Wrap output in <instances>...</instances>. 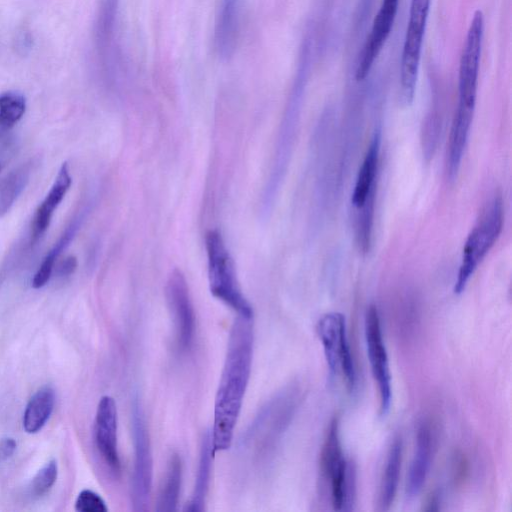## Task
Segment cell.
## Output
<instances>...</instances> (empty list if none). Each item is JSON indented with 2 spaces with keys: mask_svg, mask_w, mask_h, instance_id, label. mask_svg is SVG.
Returning <instances> with one entry per match:
<instances>
[{
  "mask_svg": "<svg viewBox=\"0 0 512 512\" xmlns=\"http://www.w3.org/2000/svg\"><path fill=\"white\" fill-rule=\"evenodd\" d=\"M243 0H219L213 29L214 50L222 60L230 59L240 40Z\"/></svg>",
  "mask_w": 512,
  "mask_h": 512,
  "instance_id": "9a60e30c",
  "label": "cell"
},
{
  "mask_svg": "<svg viewBox=\"0 0 512 512\" xmlns=\"http://www.w3.org/2000/svg\"><path fill=\"white\" fill-rule=\"evenodd\" d=\"M134 466L131 480V500L134 511H146L150 502L153 459L149 432L142 409L137 401L132 409Z\"/></svg>",
  "mask_w": 512,
  "mask_h": 512,
  "instance_id": "52a82bcc",
  "label": "cell"
},
{
  "mask_svg": "<svg viewBox=\"0 0 512 512\" xmlns=\"http://www.w3.org/2000/svg\"><path fill=\"white\" fill-rule=\"evenodd\" d=\"M32 172L28 162L12 170L0 185V217L6 215L27 186Z\"/></svg>",
  "mask_w": 512,
  "mask_h": 512,
  "instance_id": "cb8c5ba5",
  "label": "cell"
},
{
  "mask_svg": "<svg viewBox=\"0 0 512 512\" xmlns=\"http://www.w3.org/2000/svg\"><path fill=\"white\" fill-rule=\"evenodd\" d=\"M86 210L81 211L77 216H75L68 226L65 228L58 241L54 244L51 250L44 257L41 265L36 271L33 279H32V287L35 289H39L46 285L49 281L54 265L58 259V257L64 252V250L69 246L71 241L74 239L78 230L80 229L84 219Z\"/></svg>",
  "mask_w": 512,
  "mask_h": 512,
  "instance_id": "ffe728a7",
  "label": "cell"
},
{
  "mask_svg": "<svg viewBox=\"0 0 512 512\" xmlns=\"http://www.w3.org/2000/svg\"><path fill=\"white\" fill-rule=\"evenodd\" d=\"M365 339L371 371L378 387L380 414L384 416L388 413L391 405V375L380 317L375 305H370L366 312Z\"/></svg>",
  "mask_w": 512,
  "mask_h": 512,
  "instance_id": "8fae6325",
  "label": "cell"
},
{
  "mask_svg": "<svg viewBox=\"0 0 512 512\" xmlns=\"http://www.w3.org/2000/svg\"><path fill=\"white\" fill-rule=\"evenodd\" d=\"M55 404V391L50 386L40 388L28 401L23 414V428L29 434L40 431L48 421Z\"/></svg>",
  "mask_w": 512,
  "mask_h": 512,
  "instance_id": "44dd1931",
  "label": "cell"
},
{
  "mask_svg": "<svg viewBox=\"0 0 512 512\" xmlns=\"http://www.w3.org/2000/svg\"><path fill=\"white\" fill-rule=\"evenodd\" d=\"M0 171H1V163H0Z\"/></svg>",
  "mask_w": 512,
  "mask_h": 512,
  "instance_id": "4dcf8cb0",
  "label": "cell"
},
{
  "mask_svg": "<svg viewBox=\"0 0 512 512\" xmlns=\"http://www.w3.org/2000/svg\"><path fill=\"white\" fill-rule=\"evenodd\" d=\"M484 34V17L475 11L467 31L459 63L458 105L456 111L474 114L480 58Z\"/></svg>",
  "mask_w": 512,
  "mask_h": 512,
  "instance_id": "ba28073f",
  "label": "cell"
},
{
  "mask_svg": "<svg viewBox=\"0 0 512 512\" xmlns=\"http://www.w3.org/2000/svg\"><path fill=\"white\" fill-rule=\"evenodd\" d=\"M400 0H382L370 33L358 57L355 78L364 80L381 53L396 19Z\"/></svg>",
  "mask_w": 512,
  "mask_h": 512,
  "instance_id": "4fadbf2b",
  "label": "cell"
},
{
  "mask_svg": "<svg viewBox=\"0 0 512 512\" xmlns=\"http://www.w3.org/2000/svg\"><path fill=\"white\" fill-rule=\"evenodd\" d=\"M166 298L174 323L177 349L186 353L193 346L196 319L187 281L181 271L174 270L169 276Z\"/></svg>",
  "mask_w": 512,
  "mask_h": 512,
  "instance_id": "30bf717a",
  "label": "cell"
},
{
  "mask_svg": "<svg viewBox=\"0 0 512 512\" xmlns=\"http://www.w3.org/2000/svg\"><path fill=\"white\" fill-rule=\"evenodd\" d=\"M214 453L211 432L207 430L202 437L194 489L191 499L185 508L186 511L200 512L205 508Z\"/></svg>",
  "mask_w": 512,
  "mask_h": 512,
  "instance_id": "d6986e66",
  "label": "cell"
},
{
  "mask_svg": "<svg viewBox=\"0 0 512 512\" xmlns=\"http://www.w3.org/2000/svg\"><path fill=\"white\" fill-rule=\"evenodd\" d=\"M205 246L211 294L238 315L253 317V309L237 284L234 266L221 234L216 230L209 231Z\"/></svg>",
  "mask_w": 512,
  "mask_h": 512,
  "instance_id": "277c9868",
  "label": "cell"
},
{
  "mask_svg": "<svg viewBox=\"0 0 512 512\" xmlns=\"http://www.w3.org/2000/svg\"><path fill=\"white\" fill-rule=\"evenodd\" d=\"M26 111V99L17 91L0 94V128L9 130L23 117Z\"/></svg>",
  "mask_w": 512,
  "mask_h": 512,
  "instance_id": "d4e9b609",
  "label": "cell"
},
{
  "mask_svg": "<svg viewBox=\"0 0 512 512\" xmlns=\"http://www.w3.org/2000/svg\"><path fill=\"white\" fill-rule=\"evenodd\" d=\"M402 461V441L396 438L389 450L379 492L381 510H388L392 505L398 488Z\"/></svg>",
  "mask_w": 512,
  "mask_h": 512,
  "instance_id": "7402d4cb",
  "label": "cell"
},
{
  "mask_svg": "<svg viewBox=\"0 0 512 512\" xmlns=\"http://www.w3.org/2000/svg\"><path fill=\"white\" fill-rule=\"evenodd\" d=\"M253 317L237 315L227 342L225 360L216 391L213 426L214 452L230 448L250 380L253 359Z\"/></svg>",
  "mask_w": 512,
  "mask_h": 512,
  "instance_id": "6da1fadb",
  "label": "cell"
},
{
  "mask_svg": "<svg viewBox=\"0 0 512 512\" xmlns=\"http://www.w3.org/2000/svg\"><path fill=\"white\" fill-rule=\"evenodd\" d=\"M119 0H100L95 21V43L102 68L114 76L121 67L118 44Z\"/></svg>",
  "mask_w": 512,
  "mask_h": 512,
  "instance_id": "7c38bea8",
  "label": "cell"
},
{
  "mask_svg": "<svg viewBox=\"0 0 512 512\" xmlns=\"http://www.w3.org/2000/svg\"><path fill=\"white\" fill-rule=\"evenodd\" d=\"M320 464L323 475L330 483L333 508L348 510L355 490V473L341 448L337 418L330 422L321 451Z\"/></svg>",
  "mask_w": 512,
  "mask_h": 512,
  "instance_id": "5b68a950",
  "label": "cell"
},
{
  "mask_svg": "<svg viewBox=\"0 0 512 512\" xmlns=\"http://www.w3.org/2000/svg\"><path fill=\"white\" fill-rule=\"evenodd\" d=\"M77 267V259L74 256L66 257L57 268V275L60 277H66L71 275Z\"/></svg>",
  "mask_w": 512,
  "mask_h": 512,
  "instance_id": "f1b7e54d",
  "label": "cell"
},
{
  "mask_svg": "<svg viewBox=\"0 0 512 512\" xmlns=\"http://www.w3.org/2000/svg\"><path fill=\"white\" fill-rule=\"evenodd\" d=\"M431 0H411L400 62V101L412 103Z\"/></svg>",
  "mask_w": 512,
  "mask_h": 512,
  "instance_id": "8992f818",
  "label": "cell"
},
{
  "mask_svg": "<svg viewBox=\"0 0 512 512\" xmlns=\"http://www.w3.org/2000/svg\"><path fill=\"white\" fill-rule=\"evenodd\" d=\"M182 483V461L173 453L168 461L165 478L157 501V511H175L179 502Z\"/></svg>",
  "mask_w": 512,
  "mask_h": 512,
  "instance_id": "603a6c76",
  "label": "cell"
},
{
  "mask_svg": "<svg viewBox=\"0 0 512 512\" xmlns=\"http://www.w3.org/2000/svg\"><path fill=\"white\" fill-rule=\"evenodd\" d=\"M96 448L109 470L118 476L121 462L117 447V407L115 400L105 395L99 400L94 421Z\"/></svg>",
  "mask_w": 512,
  "mask_h": 512,
  "instance_id": "5bb4252c",
  "label": "cell"
},
{
  "mask_svg": "<svg viewBox=\"0 0 512 512\" xmlns=\"http://www.w3.org/2000/svg\"><path fill=\"white\" fill-rule=\"evenodd\" d=\"M58 467L56 460L46 463L34 476L29 491L32 497L40 498L53 487L57 480Z\"/></svg>",
  "mask_w": 512,
  "mask_h": 512,
  "instance_id": "4316f807",
  "label": "cell"
},
{
  "mask_svg": "<svg viewBox=\"0 0 512 512\" xmlns=\"http://www.w3.org/2000/svg\"><path fill=\"white\" fill-rule=\"evenodd\" d=\"M380 141V133L377 131L370 141L352 192L351 203L355 209L363 206L369 197L375 195Z\"/></svg>",
  "mask_w": 512,
  "mask_h": 512,
  "instance_id": "ac0fdd59",
  "label": "cell"
},
{
  "mask_svg": "<svg viewBox=\"0 0 512 512\" xmlns=\"http://www.w3.org/2000/svg\"><path fill=\"white\" fill-rule=\"evenodd\" d=\"M298 400V392L294 388L283 390L261 409L251 423L242 443L257 459L273 449L289 425Z\"/></svg>",
  "mask_w": 512,
  "mask_h": 512,
  "instance_id": "3957f363",
  "label": "cell"
},
{
  "mask_svg": "<svg viewBox=\"0 0 512 512\" xmlns=\"http://www.w3.org/2000/svg\"><path fill=\"white\" fill-rule=\"evenodd\" d=\"M503 214L502 197L496 193L485 205L477 224L464 243L454 285L455 294H461L465 290L478 265L497 241L502 231Z\"/></svg>",
  "mask_w": 512,
  "mask_h": 512,
  "instance_id": "7a4b0ae2",
  "label": "cell"
},
{
  "mask_svg": "<svg viewBox=\"0 0 512 512\" xmlns=\"http://www.w3.org/2000/svg\"><path fill=\"white\" fill-rule=\"evenodd\" d=\"M75 509L79 512H107L108 508L100 495L92 490H82L75 502Z\"/></svg>",
  "mask_w": 512,
  "mask_h": 512,
  "instance_id": "83f0119b",
  "label": "cell"
},
{
  "mask_svg": "<svg viewBox=\"0 0 512 512\" xmlns=\"http://www.w3.org/2000/svg\"><path fill=\"white\" fill-rule=\"evenodd\" d=\"M317 333L331 375L342 372L349 391L356 384V372L347 339L345 317L338 312L323 315L317 324Z\"/></svg>",
  "mask_w": 512,
  "mask_h": 512,
  "instance_id": "9c48e42d",
  "label": "cell"
},
{
  "mask_svg": "<svg viewBox=\"0 0 512 512\" xmlns=\"http://www.w3.org/2000/svg\"><path fill=\"white\" fill-rule=\"evenodd\" d=\"M17 444L13 438L6 437L0 440V460H6L10 458L15 450Z\"/></svg>",
  "mask_w": 512,
  "mask_h": 512,
  "instance_id": "f546056e",
  "label": "cell"
},
{
  "mask_svg": "<svg viewBox=\"0 0 512 512\" xmlns=\"http://www.w3.org/2000/svg\"><path fill=\"white\" fill-rule=\"evenodd\" d=\"M71 184L68 163L63 162L49 192L35 211L31 229L32 245L37 243L48 230L54 211L64 199Z\"/></svg>",
  "mask_w": 512,
  "mask_h": 512,
  "instance_id": "2e32d148",
  "label": "cell"
},
{
  "mask_svg": "<svg viewBox=\"0 0 512 512\" xmlns=\"http://www.w3.org/2000/svg\"><path fill=\"white\" fill-rule=\"evenodd\" d=\"M374 200L375 195H372L366 200L363 206L356 209L358 213L356 217L355 237L359 250L363 253L368 252L371 245Z\"/></svg>",
  "mask_w": 512,
  "mask_h": 512,
  "instance_id": "484cf974",
  "label": "cell"
},
{
  "mask_svg": "<svg viewBox=\"0 0 512 512\" xmlns=\"http://www.w3.org/2000/svg\"><path fill=\"white\" fill-rule=\"evenodd\" d=\"M433 450L431 429L427 423H422L417 431L416 448L406 481V495L409 498L417 496L428 475Z\"/></svg>",
  "mask_w": 512,
  "mask_h": 512,
  "instance_id": "e0dca14e",
  "label": "cell"
}]
</instances>
